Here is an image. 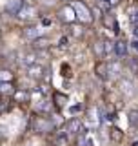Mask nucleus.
<instances>
[{"instance_id": "1", "label": "nucleus", "mask_w": 138, "mask_h": 146, "mask_svg": "<svg viewBox=\"0 0 138 146\" xmlns=\"http://www.w3.org/2000/svg\"><path fill=\"white\" fill-rule=\"evenodd\" d=\"M71 6H73V9H75V15H76V18L80 22L89 24V22L93 20V13L89 11V7H87L84 2H73Z\"/></svg>"}, {"instance_id": "2", "label": "nucleus", "mask_w": 138, "mask_h": 146, "mask_svg": "<svg viewBox=\"0 0 138 146\" xmlns=\"http://www.w3.org/2000/svg\"><path fill=\"white\" fill-rule=\"evenodd\" d=\"M55 128V122L47 117H35L33 119V130L36 133H47Z\"/></svg>"}, {"instance_id": "3", "label": "nucleus", "mask_w": 138, "mask_h": 146, "mask_svg": "<svg viewBox=\"0 0 138 146\" xmlns=\"http://www.w3.org/2000/svg\"><path fill=\"white\" fill-rule=\"evenodd\" d=\"M64 133H69V135H78V133H85L84 131V122L80 119H69L64 126Z\"/></svg>"}, {"instance_id": "4", "label": "nucleus", "mask_w": 138, "mask_h": 146, "mask_svg": "<svg viewBox=\"0 0 138 146\" xmlns=\"http://www.w3.org/2000/svg\"><path fill=\"white\" fill-rule=\"evenodd\" d=\"M58 17H60V20H62V22H66V24H71V22L76 18L75 9H73L71 4H67L66 7H62L60 11H58Z\"/></svg>"}, {"instance_id": "5", "label": "nucleus", "mask_w": 138, "mask_h": 146, "mask_svg": "<svg viewBox=\"0 0 138 146\" xmlns=\"http://www.w3.org/2000/svg\"><path fill=\"white\" fill-rule=\"evenodd\" d=\"M45 73H47V70H45L44 66H40V64H33V66L27 68V75H29L31 79H36V80L45 79Z\"/></svg>"}, {"instance_id": "6", "label": "nucleus", "mask_w": 138, "mask_h": 146, "mask_svg": "<svg viewBox=\"0 0 138 146\" xmlns=\"http://www.w3.org/2000/svg\"><path fill=\"white\" fill-rule=\"evenodd\" d=\"M127 51H129V44L126 40H116L114 42V55L118 58H127Z\"/></svg>"}, {"instance_id": "7", "label": "nucleus", "mask_w": 138, "mask_h": 146, "mask_svg": "<svg viewBox=\"0 0 138 146\" xmlns=\"http://www.w3.org/2000/svg\"><path fill=\"white\" fill-rule=\"evenodd\" d=\"M118 84H120V91L124 95H126V97H131V95H135V84H133V80L131 79H120V82H118Z\"/></svg>"}, {"instance_id": "8", "label": "nucleus", "mask_w": 138, "mask_h": 146, "mask_svg": "<svg viewBox=\"0 0 138 146\" xmlns=\"http://www.w3.org/2000/svg\"><path fill=\"white\" fill-rule=\"evenodd\" d=\"M120 73H122L120 62H116V60L107 62V79H118V77H120Z\"/></svg>"}, {"instance_id": "9", "label": "nucleus", "mask_w": 138, "mask_h": 146, "mask_svg": "<svg viewBox=\"0 0 138 146\" xmlns=\"http://www.w3.org/2000/svg\"><path fill=\"white\" fill-rule=\"evenodd\" d=\"M102 22H104V26H105V27L111 26V29L114 31V33H118V31H120V26H118L116 18H114L111 13H104V15H102Z\"/></svg>"}, {"instance_id": "10", "label": "nucleus", "mask_w": 138, "mask_h": 146, "mask_svg": "<svg viewBox=\"0 0 138 146\" xmlns=\"http://www.w3.org/2000/svg\"><path fill=\"white\" fill-rule=\"evenodd\" d=\"M24 0H9L6 4V11L9 15H18V11H20L22 7H24Z\"/></svg>"}, {"instance_id": "11", "label": "nucleus", "mask_w": 138, "mask_h": 146, "mask_svg": "<svg viewBox=\"0 0 138 146\" xmlns=\"http://www.w3.org/2000/svg\"><path fill=\"white\" fill-rule=\"evenodd\" d=\"M49 46H51V40H49L47 36H44V35L36 36V38L33 40V48L36 49V51H42V49H47Z\"/></svg>"}, {"instance_id": "12", "label": "nucleus", "mask_w": 138, "mask_h": 146, "mask_svg": "<svg viewBox=\"0 0 138 146\" xmlns=\"http://www.w3.org/2000/svg\"><path fill=\"white\" fill-rule=\"evenodd\" d=\"M95 75L102 80H107V62H104V60L96 62L95 64Z\"/></svg>"}, {"instance_id": "13", "label": "nucleus", "mask_w": 138, "mask_h": 146, "mask_svg": "<svg viewBox=\"0 0 138 146\" xmlns=\"http://www.w3.org/2000/svg\"><path fill=\"white\" fill-rule=\"evenodd\" d=\"M13 97H15V102L26 104V102H29V100H31V93L27 90H15Z\"/></svg>"}, {"instance_id": "14", "label": "nucleus", "mask_w": 138, "mask_h": 146, "mask_svg": "<svg viewBox=\"0 0 138 146\" xmlns=\"http://www.w3.org/2000/svg\"><path fill=\"white\" fill-rule=\"evenodd\" d=\"M35 15H36V9H35V7H31V6H27V4H24V7L18 11V15H16V17L24 18V20H29V18H33Z\"/></svg>"}, {"instance_id": "15", "label": "nucleus", "mask_w": 138, "mask_h": 146, "mask_svg": "<svg viewBox=\"0 0 138 146\" xmlns=\"http://www.w3.org/2000/svg\"><path fill=\"white\" fill-rule=\"evenodd\" d=\"M51 111H53V102H49V100H40V102L36 104V113L51 115Z\"/></svg>"}, {"instance_id": "16", "label": "nucleus", "mask_w": 138, "mask_h": 146, "mask_svg": "<svg viewBox=\"0 0 138 146\" xmlns=\"http://www.w3.org/2000/svg\"><path fill=\"white\" fill-rule=\"evenodd\" d=\"M40 35H42V33H40L38 26H27V27H24V36L29 38V40H35L36 36H40Z\"/></svg>"}, {"instance_id": "17", "label": "nucleus", "mask_w": 138, "mask_h": 146, "mask_svg": "<svg viewBox=\"0 0 138 146\" xmlns=\"http://www.w3.org/2000/svg\"><path fill=\"white\" fill-rule=\"evenodd\" d=\"M109 139H111L113 143H122L124 141V131L120 128H116V126H111L109 128Z\"/></svg>"}, {"instance_id": "18", "label": "nucleus", "mask_w": 138, "mask_h": 146, "mask_svg": "<svg viewBox=\"0 0 138 146\" xmlns=\"http://www.w3.org/2000/svg\"><path fill=\"white\" fill-rule=\"evenodd\" d=\"M91 49H93V53H95V57H96V58H104V57H105L104 42H102V40H95L93 46H91Z\"/></svg>"}, {"instance_id": "19", "label": "nucleus", "mask_w": 138, "mask_h": 146, "mask_svg": "<svg viewBox=\"0 0 138 146\" xmlns=\"http://www.w3.org/2000/svg\"><path fill=\"white\" fill-rule=\"evenodd\" d=\"M20 64H22V66H26V68H29V66H33V64H36V53H26V55H22Z\"/></svg>"}, {"instance_id": "20", "label": "nucleus", "mask_w": 138, "mask_h": 146, "mask_svg": "<svg viewBox=\"0 0 138 146\" xmlns=\"http://www.w3.org/2000/svg\"><path fill=\"white\" fill-rule=\"evenodd\" d=\"M13 79H15V75H13L11 70H6V68L0 70V84L2 82H13Z\"/></svg>"}, {"instance_id": "21", "label": "nucleus", "mask_w": 138, "mask_h": 146, "mask_svg": "<svg viewBox=\"0 0 138 146\" xmlns=\"http://www.w3.org/2000/svg\"><path fill=\"white\" fill-rule=\"evenodd\" d=\"M0 93H2V95H13V93H15L13 82H2V84H0Z\"/></svg>"}, {"instance_id": "22", "label": "nucleus", "mask_w": 138, "mask_h": 146, "mask_svg": "<svg viewBox=\"0 0 138 146\" xmlns=\"http://www.w3.org/2000/svg\"><path fill=\"white\" fill-rule=\"evenodd\" d=\"M129 124L133 128H138V108H133L129 111Z\"/></svg>"}, {"instance_id": "23", "label": "nucleus", "mask_w": 138, "mask_h": 146, "mask_svg": "<svg viewBox=\"0 0 138 146\" xmlns=\"http://www.w3.org/2000/svg\"><path fill=\"white\" fill-rule=\"evenodd\" d=\"M53 99H55V104H57L58 108H62L64 104L67 102V97H66V95H62V93H55Z\"/></svg>"}, {"instance_id": "24", "label": "nucleus", "mask_w": 138, "mask_h": 146, "mask_svg": "<svg viewBox=\"0 0 138 146\" xmlns=\"http://www.w3.org/2000/svg\"><path fill=\"white\" fill-rule=\"evenodd\" d=\"M55 144H57V146H69L66 133H58L57 137H55Z\"/></svg>"}, {"instance_id": "25", "label": "nucleus", "mask_w": 138, "mask_h": 146, "mask_svg": "<svg viewBox=\"0 0 138 146\" xmlns=\"http://www.w3.org/2000/svg\"><path fill=\"white\" fill-rule=\"evenodd\" d=\"M69 33H71L73 36H82L84 35V29H82V26H69Z\"/></svg>"}, {"instance_id": "26", "label": "nucleus", "mask_w": 138, "mask_h": 146, "mask_svg": "<svg viewBox=\"0 0 138 146\" xmlns=\"http://www.w3.org/2000/svg\"><path fill=\"white\" fill-rule=\"evenodd\" d=\"M104 51H105V55L114 53V42H111V40H105V42H104Z\"/></svg>"}, {"instance_id": "27", "label": "nucleus", "mask_w": 138, "mask_h": 146, "mask_svg": "<svg viewBox=\"0 0 138 146\" xmlns=\"http://www.w3.org/2000/svg\"><path fill=\"white\" fill-rule=\"evenodd\" d=\"M76 143H78V146H89L91 141L87 139L85 133H78V141H76Z\"/></svg>"}, {"instance_id": "28", "label": "nucleus", "mask_w": 138, "mask_h": 146, "mask_svg": "<svg viewBox=\"0 0 138 146\" xmlns=\"http://www.w3.org/2000/svg\"><path fill=\"white\" fill-rule=\"evenodd\" d=\"M129 18H131V24H133V26H138V6L131 9V15H129Z\"/></svg>"}, {"instance_id": "29", "label": "nucleus", "mask_w": 138, "mask_h": 146, "mask_svg": "<svg viewBox=\"0 0 138 146\" xmlns=\"http://www.w3.org/2000/svg\"><path fill=\"white\" fill-rule=\"evenodd\" d=\"M58 48L60 49H67L69 48V36H60V40H58Z\"/></svg>"}, {"instance_id": "30", "label": "nucleus", "mask_w": 138, "mask_h": 146, "mask_svg": "<svg viewBox=\"0 0 138 146\" xmlns=\"http://www.w3.org/2000/svg\"><path fill=\"white\" fill-rule=\"evenodd\" d=\"M60 71H62V77H67V79L73 75V73H71V66H69V64H62Z\"/></svg>"}, {"instance_id": "31", "label": "nucleus", "mask_w": 138, "mask_h": 146, "mask_svg": "<svg viewBox=\"0 0 138 146\" xmlns=\"http://www.w3.org/2000/svg\"><path fill=\"white\" fill-rule=\"evenodd\" d=\"M129 68L135 73H138V58H129Z\"/></svg>"}, {"instance_id": "32", "label": "nucleus", "mask_w": 138, "mask_h": 146, "mask_svg": "<svg viewBox=\"0 0 138 146\" xmlns=\"http://www.w3.org/2000/svg\"><path fill=\"white\" fill-rule=\"evenodd\" d=\"M131 48L135 49V51H138V38H133V42H131Z\"/></svg>"}, {"instance_id": "33", "label": "nucleus", "mask_w": 138, "mask_h": 146, "mask_svg": "<svg viewBox=\"0 0 138 146\" xmlns=\"http://www.w3.org/2000/svg\"><path fill=\"white\" fill-rule=\"evenodd\" d=\"M80 110H82V106H73L71 110H69V111H71V113H78Z\"/></svg>"}, {"instance_id": "34", "label": "nucleus", "mask_w": 138, "mask_h": 146, "mask_svg": "<svg viewBox=\"0 0 138 146\" xmlns=\"http://www.w3.org/2000/svg\"><path fill=\"white\" fill-rule=\"evenodd\" d=\"M133 35H135V38H138V26H133Z\"/></svg>"}, {"instance_id": "35", "label": "nucleus", "mask_w": 138, "mask_h": 146, "mask_svg": "<svg viewBox=\"0 0 138 146\" xmlns=\"http://www.w3.org/2000/svg\"><path fill=\"white\" fill-rule=\"evenodd\" d=\"M120 2V0H109V7H113V6H116V4Z\"/></svg>"}, {"instance_id": "36", "label": "nucleus", "mask_w": 138, "mask_h": 146, "mask_svg": "<svg viewBox=\"0 0 138 146\" xmlns=\"http://www.w3.org/2000/svg\"><path fill=\"white\" fill-rule=\"evenodd\" d=\"M7 106V100H0V110H4Z\"/></svg>"}, {"instance_id": "37", "label": "nucleus", "mask_w": 138, "mask_h": 146, "mask_svg": "<svg viewBox=\"0 0 138 146\" xmlns=\"http://www.w3.org/2000/svg\"><path fill=\"white\" fill-rule=\"evenodd\" d=\"M42 24H44V26H49V24H51V20H49V18H44Z\"/></svg>"}, {"instance_id": "38", "label": "nucleus", "mask_w": 138, "mask_h": 146, "mask_svg": "<svg viewBox=\"0 0 138 146\" xmlns=\"http://www.w3.org/2000/svg\"><path fill=\"white\" fill-rule=\"evenodd\" d=\"M131 146H138V141H133V143H131Z\"/></svg>"}, {"instance_id": "39", "label": "nucleus", "mask_w": 138, "mask_h": 146, "mask_svg": "<svg viewBox=\"0 0 138 146\" xmlns=\"http://www.w3.org/2000/svg\"><path fill=\"white\" fill-rule=\"evenodd\" d=\"M100 2H107V4H109V0H100Z\"/></svg>"}, {"instance_id": "40", "label": "nucleus", "mask_w": 138, "mask_h": 146, "mask_svg": "<svg viewBox=\"0 0 138 146\" xmlns=\"http://www.w3.org/2000/svg\"><path fill=\"white\" fill-rule=\"evenodd\" d=\"M0 57H2V51H0Z\"/></svg>"}, {"instance_id": "41", "label": "nucleus", "mask_w": 138, "mask_h": 146, "mask_svg": "<svg viewBox=\"0 0 138 146\" xmlns=\"http://www.w3.org/2000/svg\"><path fill=\"white\" fill-rule=\"evenodd\" d=\"M136 91H138V88H136Z\"/></svg>"}]
</instances>
